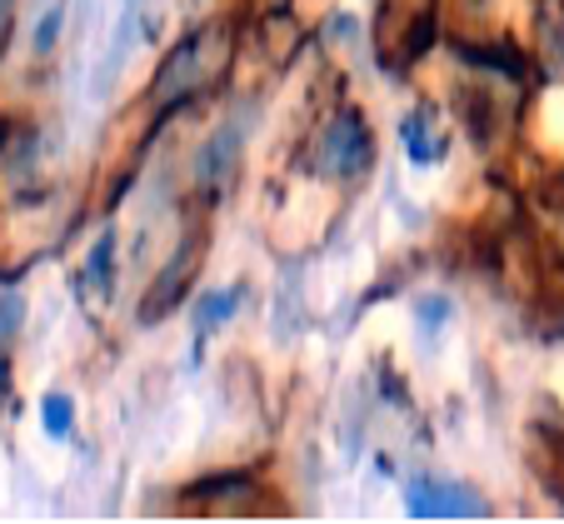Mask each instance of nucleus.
Here are the masks:
<instances>
[{"instance_id": "obj_3", "label": "nucleus", "mask_w": 564, "mask_h": 524, "mask_svg": "<svg viewBox=\"0 0 564 524\" xmlns=\"http://www.w3.org/2000/svg\"><path fill=\"white\" fill-rule=\"evenodd\" d=\"M405 500L415 520H479L485 514V500H475L469 490H455V484H435V480H410Z\"/></svg>"}, {"instance_id": "obj_6", "label": "nucleus", "mask_w": 564, "mask_h": 524, "mask_svg": "<svg viewBox=\"0 0 564 524\" xmlns=\"http://www.w3.org/2000/svg\"><path fill=\"white\" fill-rule=\"evenodd\" d=\"M235 299H240V290H205L200 295V330L225 325V315L235 310Z\"/></svg>"}, {"instance_id": "obj_1", "label": "nucleus", "mask_w": 564, "mask_h": 524, "mask_svg": "<svg viewBox=\"0 0 564 524\" xmlns=\"http://www.w3.org/2000/svg\"><path fill=\"white\" fill-rule=\"evenodd\" d=\"M225 25H210V31L191 35V41H181L171 55H165V65H160L155 75V100H165V106H181L191 90L210 86V80H220L225 65H230V41H225Z\"/></svg>"}, {"instance_id": "obj_13", "label": "nucleus", "mask_w": 564, "mask_h": 524, "mask_svg": "<svg viewBox=\"0 0 564 524\" xmlns=\"http://www.w3.org/2000/svg\"><path fill=\"white\" fill-rule=\"evenodd\" d=\"M11 35V0H0V41Z\"/></svg>"}, {"instance_id": "obj_9", "label": "nucleus", "mask_w": 564, "mask_h": 524, "mask_svg": "<svg viewBox=\"0 0 564 524\" xmlns=\"http://www.w3.org/2000/svg\"><path fill=\"white\" fill-rule=\"evenodd\" d=\"M61 21H65V6L55 0L51 6V15H41V25H35V51H51L55 45V35H61Z\"/></svg>"}, {"instance_id": "obj_10", "label": "nucleus", "mask_w": 564, "mask_h": 524, "mask_svg": "<svg viewBox=\"0 0 564 524\" xmlns=\"http://www.w3.org/2000/svg\"><path fill=\"white\" fill-rule=\"evenodd\" d=\"M110 250H116V245H110V236H106V240L96 245V255H90V270H86V275L96 280V285H106V280H110Z\"/></svg>"}, {"instance_id": "obj_2", "label": "nucleus", "mask_w": 564, "mask_h": 524, "mask_svg": "<svg viewBox=\"0 0 564 524\" xmlns=\"http://www.w3.org/2000/svg\"><path fill=\"white\" fill-rule=\"evenodd\" d=\"M375 161V145H370V130H365L360 116H335L319 135V171L335 175V181H355L365 175Z\"/></svg>"}, {"instance_id": "obj_5", "label": "nucleus", "mask_w": 564, "mask_h": 524, "mask_svg": "<svg viewBox=\"0 0 564 524\" xmlns=\"http://www.w3.org/2000/svg\"><path fill=\"white\" fill-rule=\"evenodd\" d=\"M400 140L410 145V161H415V165H435V155H445V145H430L425 116H410L405 125H400Z\"/></svg>"}, {"instance_id": "obj_7", "label": "nucleus", "mask_w": 564, "mask_h": 524, "mask_svg": "<svg viewBox=\"0 0 564 524\" xmlns=\"http://www.w3.org/2000/svg\"><path fill=\"white\" fill-rule=\"evenodd\" d=\"M41 425L51 429L55 439H65V435H70V425H75V410H70V400H65V395H45V400H41Z\"/></svg>"}, {"instance_id": "obj_14", "label": "nucleus", "mask_w": 564, "mask_h": 524, "mask_svg": "<svg viewBox=\"0 0 564 524\" xmlns=\"http://www.w3.org/2000/svg\"><path fill=\"white\" fill-rule=\"evenodd\" d=\"M275 6H285V0H275Z\"/></svg>"}, {"instance_id": "obj_4", "label": "nucleus", "mask_w": 564, "mask_h": 524, "mask_svg": "<svg viewBox=\"0 0 564 524\" xmlns=\"http://www.w3.org/2000/svg\"><path fill=\"white\" fill-rule=\"evenodd\" d=\"M195 265H200V240H191V245H185L181 255H175V265L155 280V290H150V295H145V305H140V315H145V320H155L160 310H171L175 299H181V290H185V280H191V270H195Z\"/></svg>"}, {"instance_id": "obj_12", "label": "nucleus", "mask_w": 564, "mask_h": 524, "mask_svg": "<svg viewBox=\"0 0 564 524\" xmlns=\"http://www.w3.org/2000/svg\"><path fill=\"white\" fill-rule=\"evenodd\" d=\"M420 315H425V325L435 330V325H445L440 315H449V305H445V299H425V305H420Z\"/></svg>"}, {"instance_id": "obj_8", "label": "nucleus", "mask_w": 564, "mask_h": 524, "mask_svg": "<svg viewBox=\"0 0 564 524\" xmlns=\"http://www.w3.org/2000/svg\"><path fill=\"white\" fill-rule=\"evenodd\" d=\"M230 155H235V130H225V135L210 145V155L200 161V175H205V181H215V175L230 171Z\"/></svg>"}, {"instance_id": "obj_11", "label": "nucleus", "mask_w": 564, "mask_h": 524, "mask_svg": "<svg viewBox=\"0 0 564 524\" xmlns=\"http://www.w3.org/2000/svg\"><path fill=\"white\" fill-rule=\"evenodd\" d=\"M15 320H21V299L6 295V299H0V340H6V335H15Z\"/></svg>"}]
</instances>
